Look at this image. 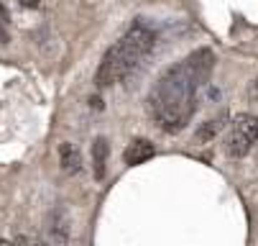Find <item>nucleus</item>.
<instances>
[{"mask_svg": "<svg viewBox=\"0 0 258 246\" xmlns=\"http://www.w3.org/2000/svg\"><path fill=\"white\" fill-rule=\"evenodd\" d=\"M59 164H61V169H64L67 174H77V172L82 169V154H80V149H77L75 144L64 141V144L59 146Z\"/></svg>", "mask_w": 258, "mask_h": 246, "instance_id": "8", "label": "nucleus"}, {"mask_svg": "<svg viewBox=\"0 0 258 246\" xmlns=\"http://www.w3.org/2000/svg\"><path fill=\"white\" fill-rule=\"evenodd\" d=\"M107 157H110L107 138H105V136H97L95 141H92V172H95V180H105Z\"/></svg>", "mask_w": 258, "mask_h": 246, "instance_id": "6", "label": "nucleus"}, {"mask_svg": "<svg viewBox=\"0 0 258 246\" xmlns=\"http://www.w3.org/2000/svg\"><path fill=\"white\" fill-rule=\"evenodd\" d=\"M253 144H258V116L238 113L230 123V133L225 138V154L233 159H243L250 154Z\"/></svg>", "mask_w": 258, "mask_h": 246, "instance_id": "3", "label": "nucleus"}, {"mask_svg": "<svg viewBox=\"0 0 258 246\" xmlns=\"http://www.w3.org/2000/svg\"><path fill=\"white\" fill-rule=\"evenodd\" d=\"M154 46H156V31L149 23L136 21L123 36L105 52V57L97 67V75H95V85L100 90L110 87V85H118L141 64V59L149 57V52Z\"/></svg>", "mask_w": 258, "mask_h": 246, "instance_id": "2", "label": "nucleus"}, {"mask_svg": "<svg viewBox=\"0 0 258 246\" xmlns=\"http://www.w3.org/2000/svg\"><path fill=\"white\" fill-rule=\"evenodd\" d=\"M49 241L51 243H67L69 241V218H67V210L56 208L54 213L49 216Z\"/></svg>", "mask_w": 258, "mask_h": 246, "instance_id": "5", "label": "nucleus"}, {"mask_svg": "<svg viewBox=\"0 0 258 246\" xmlns=\"http://www.w3.org/2000/svg\"><path fill=\"white\" fill-rule=\"evenodd\" d=\"M21 6H28V8H39V0H18Z\"/></svg>", "mask_w": 258, "mask_h": 246, "instance_id": "9", "label": "nucleus"}, {"mask_svg": "<svg viewBox=\"0 0 258 246\" xmlns=\"http://www.w3.org/2000/svg\"><path fill=\"white\" fill-rule=\"evenodd\" d=\"M202 85L205 80L195 75L187 59L169 67L156 80V85L149 92V108L161 131L176 133L189 123V118L197 111V92Z\"/></svg>", "mask_w": 258, "mask_h": 246, "instance_id": "1", "label": "nucleus"}, {"mask_svg": "<svg viewBox=\"0 0 258 246\" xmlns=\"http://www.w3.org/2000/svg\"><path fill=\"white\" fill-rule=\"evenodd\" d=\"M225 123H228V111H220L215 118H210V121H205L197 131H195V141H200V144H207V141H212V138L225 128Z\"/></svg>", "mask_w": 258, "mask_h": 246, "instance_id": "7", "label": "nucleus"}, {"mask_svg": "<svg viewBox=\"0 0 258 246\" xmlns=\"http://www.w3.org/2000/svg\"><path fill=\"white\" fill-rule=\"evenodd\" d=\"M154 154H156V149H154V144L149 141V138H133L123 152V159H125L128 167H138L143 162H149Z\"/></svg>", "mask_w": 258, "mask_h": 246, "instance_id": "4", "label": "nucleus"}]
</instances>
